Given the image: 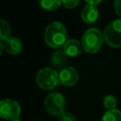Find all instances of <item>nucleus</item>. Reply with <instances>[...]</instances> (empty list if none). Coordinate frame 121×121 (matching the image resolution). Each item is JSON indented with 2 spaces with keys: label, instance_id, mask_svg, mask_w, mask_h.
Returning <instances> with one entry per match:
<instances>
[{
  "label": "nucleus",
  "instance_id": "obj_13",
  "mask_svg": "<svg viewBox=\"0 0 121 121\" xmlns=\"http://www.w3.org/2000/svg\"><path fill=\"white\" fill-rule=\"evenodd\" d=\"M101 121H121V112L117 109L107 111L103 114Z\"/></svg>",
  "mask_w": 121,
  "mask_h": 121
},
{
  "label": "nucleus",
  "instance_id": "obj_9",
  "mask_svg": "<svg viewBox=\"0 0 121 121\" xmlns=\"http://www.w3.org/2000/svg\"><path fill=\"white\" fill-rule=\"evenodd\" d=\"M3 43L6 51L10 55H18L23 49V44L21 41L16 37H9Z\"/></svg>",
  "mask_w": 121,
  "mask_h": 121
},
{
  "label": "nucleus",
  "instance_id": "obj_14",
  "mask_svg": "<svg viewBox=\"0 0 121 121\" xmlns=\"http://www.w3.org/2000/svg\"><path fill=\"white\" fill-rule=\"evenodd\" d=\"M9 34H10L9 24L6 20L1 19L0 20V40L1 42L6 41L9 37Z\"/></svg>",
  "mask_w": 121,
  "mask_h": 121
},
{
  "label": "nucleus",
  "instance_id": "obj_7",
  "mask_svg": "<svg viewBox=\"0 0 121 121\" xmlns=\"http://www.w3.org/2000/svg\"><path fill=\"white\" fill-rule=\"evenodd\" d=\"M59 78H60V82L62 85L71 87L78 82V73L74 67L68 66L60 70V72L59 73Z\"/></svg>",
  "mask_w": 121,
  "mask_h": 121
},
{
  "label": "nucleus",
  "instance_id": "obj_2",
  "mask_svg": "<svg viewBox=\"0 0 121 121\" xmlns=\"http://www.w3.org/2000/svg\"><path fill=\"white\" fill-rule=\"evenodd\" d=\"M104 36L99 29L91 27L87 29L81 37L82 48L87 53H95L103 45Z\"/></svg>",
  "mask_w": 121,
  "mask_h": 121
},
{
  "label": "nucleus",
  "instance_id": "obj_11",
  "mask_svg": "<svg viewBox=\"0 0 121 121\" xmlns=\"http://www.w3.org/2000/svg\"><path fill=\"white\" fill-rule=\"evenodd\" d=\"M67 55L63 50H57L50 57V63L55 67H63L67 62Z\"/></svg>",
  "mask_w": 121,
  "mask_h": 121
},
{
  "label": "nucleus",
  "instance_id": "obj_18",
  "mask_svg": "<svg viewBox=\"0 0 121 121\" xmlns=\"http://www.w3.org/2000/svg\"><path fill=\"white\" fill-rule=\"evenodd\" d=\"M113 8L116 14L119 17H121V0H115L113 3Z\"/></svg>",
  "mask_w": 121,
  "mask_h": 121
},
{
  "label": "nucleus",
  "instance_id": "obj_4",
  "mask_svg": "<svg viewBox=\"0 0 121 121\" xmlns=\"http://www.w3.org/2000/svg\"><path fill=\"white\" fill-rule=\"evenodd\" d=\"M43 105L45 111L49 114L59 116L64 112L66 100L62 94L59 92H52L46 95Z\"/></svg>",
  "mask_w": 121,
  "mask_h": 121
},
{
  "label": "nucleus",
  "instance_id": "obj_5",
  "mask_svg": "<svg viewBox=\"0 0 121 121\" xmlns=\"http://www.w3.org/2000/svg\"><path fill=\"white\" fill-rule=\"evenodd\" d=\"M104 41L113 48L121 47V19L111 22L104 29Z\"/></svg>",
  "mask_w": 121,
  "mask_h": 121
},
{
  "label": "nucleus",
  "instance_id": "obj_12",
  "mask_svg": "<svg viewBox=\"0 0 121 121\" xmlns=\"http://www.w3.org/2000/svg\"><path fill=\"white\" fill-rule=\"evenodd\" d=\"M40 6L46 10H55L62 4L61 0H38Z\"/></svg>",
  "mask_w": 121,
  "mask_h": 121
},
{
  "label": "nucleus",
  "instance_id": "obj_19",
  "mask_svg": "<svg viewBox=\"0 0 121 121\" xmlns=\"http://www.w3.org/2000/svg\"><path fill=\"white\" fill-rule=\"evenodd\" d=\"M85 1L88 3V5H93V6H95L102 2V0H85Z\"/></svg>",
  "mask_w": 121,
  "mask_h": 121
},
{
  "label": "nucleus",
  "instance_id": "obj_6",
  "mask_svg": "<svg viewBox=\"0 0 121 121\" xmlns=\"http://www.w3.org/2000/svg\"><path fill=\"white\" fill-rule=\"evenodd\" d=\"M21 114V108L17 101L9 98L3 99L0 102V116L3 119H18Z\"/></svg>",
  "mask_w": 121,
  "mask_h": 121
},
{
  "label": "nucleus",
  "instance_id": "obj_20",
  "mask_svg": "<svg viewBox=\"0 0 121 121\" xmlns=\"http://www.w3.org/2000/svg\"><path fill=\"white\" fill-rule=\"evenodd\" d=\"M10 121H21V120L18 118V119H13V120H10Z\"/></svg>",
  "mask_w": 121,
  "mask_h": 121
},
{
  "label": "nucleus",
  "instance_id": "obj_3",
  "mask_svg": "<svg viewBox=\"0 0 121 121\" xmlns=\"http://www.w3.org/2000/svg\"><path fill=\"white\" fill-rule=\"evenodd\" d=\"M59 82V73L52 68H43L36 75V83L43 90H52Z\"/></svg>",
  "mask_w": 121,
  "mask_h": 121
},
{
  "label": "nucleus",
  "instance_id": "obj_8",
  "mask_svg": "<svg viewBox=\"0 0 121 121\" xmlns=\"http://www.w3.org/2000/svg\"><path fill=\"white\" fill-rule=\"evenodd\" d=\"M63 51L68 57H77L81 54L82 45L81 42L76 39H69L63 45Z\"/></svg>",
  "mask_w": 121,
  "mask_h": 121
},
{
  "label": "nucleus",
  "instance_id": "obj_10",
  "mask_svg": "<svg viewBox=\"0 0 121 121\" xmlns=\"http://www.w3.org/2000/svg\"><path fill=\"white\" fill-rule=\"evenodd\" d=\"M81 19L86 24H93L98 18V9L95 6L86 5L81 10Z\"/></svg>",
  "mask_w": 121,
  "mask_h": 121
},
{
  "label": "nucleus",
  "instance_id": "obj_16",
  "mask_svg": "<svg viewBox=\"0 0 121 121\" xmlns=\"http://www.w3.org/2000/svg\"><path fill=\"white\" fill-rule=\"evenodd\" d=\"M58 121H77L74 113L68 111H64L58 116Z\"/></svg>",
  "mask_w": 121,
  "mask_h": 121
},
{
  "label": "nucleus",
  "instance_id": "obj_1",
  "mask_svg": "<svg viewBox=\"0 0 121 121\" xmlns=\"http://www.w3.org/2000/svg\"><path fill=\"white\" fill-rule=\"evenodd\" d=\"M67 33L65 26L58 21L50 23L44 30V42L52 48L63 46L67 41Z\"/></svg>",
  "mask_w": 121,
  "mask_h": 121
},
{
  "label": "nucleus",
  "instance_id": "obj_17",
  "mask_svg": "<svg viewBox=\"0 0 121 121\" xmlns=\"http://www.w3.org/2000/svg\"><path fill=\"white\" fill-rule=\"evenodd\" d=\"M61 2L66 9H74L78 5L79 0H61Z\"/></svg>",
  "mask_w": 121,
  "mask_h": 121
},
{
  "label": "nucleus",
  "instance_id": "obj_15",
  "mask_svg": "<svg viewBox=\"0 0 121 121\" xmlns=\"http://www.w3.org/2000/svg\"><path fill=\"white\" fill-rule=\"evenodd\" d=\"M116 105H117V101H116V98L113 95H106L104 97V99H103V106H104V108L107 111L114 110L116 108Z\"/></svg>",
  "mask_w": 121,
  "mask_h": 121
}]
</instances>
